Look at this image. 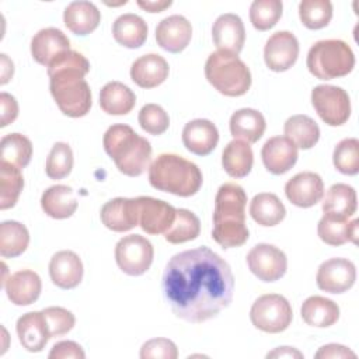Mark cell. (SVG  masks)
Segmentation results:
<instances>
[{"instance_id":"obj_1","label":"cell","mask_w":359,"mask_h":359,"mask_svg":"<svg viewBox=\"0 0 359 359\" xmlns=\"http://www.w3.org/2000/svg\"><path fill=\"white\" fill-rule=\"evenodd\" d=\"M234 293L230 265L209 247L185 250L165 265L163 294L175 317L199 324L226 309Z\"/></svg>"},{"instance_id":"obj_2","label":"cell","mask_w":359,"mask_h":359,"mask_svg":"<svg viewBox=\"0 0 359 359\" xmlns=\"http://www.w3.org/2000/svg\"><path fill=\"white\" fill-rule=\"evenodd\" d=\"M88 72V60L76 50L60 53L48 66L50 94L59 109L70 118L90 112L91 90L84 79Z\"/></svg>"},{"instance_id":"obj_3","label":"cell","mask_w":359,"mask_h":359,"mask_svg":"<svg viewBox=\"0 0 359 359\" xmlns=\"http://www.w3.org/2000/svg\"><path fill=\"white\" fill-rule=\"evenodd\" d=\"M247 194L236 182L220 185L215 196L213 210V240L223 248L243 245L248 237L245 224Z\"/></svg>"},{"instance_id":"obj_4","label":"cell","mask_w":359,"mask_h":359,"mask_svg":"<svg viewBox=\"0 0 359 359\" xmlns=\"http://www.w3.org/2000/svg\"><path fill=\"white\" fill-rule=\"evenodd\" d=\"M102 144L105 153L123 175L139 177L150 164V142L137 135L129 125L115 123L109 126L104 133Z\"/></svg>"},{"instance_id":"obj_5","label":"cell","mask_w":359,"mask_h":359,"mask_svg":"<svg viewBox=\"0 0 359 359\" xmlns=\"http://www.w3.org/2000/svg\"><path fill=\"white\" fill-rule=\"evenodd\" d=\"M202 181L199 167L174 153H163L149 165V182L157 191L188 198L201 189Z\"/></svg>"},{"instance_id":"obj_6","label":"cell","mask_w":359,"mask_h":359,"mask_svg":"<svg viewBox=\"0 0 359 359\" xmlns=\"http://www.w3.org/2000/svg\"><path fill=\"white\" fill-rule=\"evenodd\" d=\"M206 80L223 95L240 97L251 87V72L238 55L217 50L205 63Z\"/></svg>"},{"instance_id":"obj_7","label":"cell","mask_w":359,"mask_h":359,"mask_svg":"<svg viewBox=\"0 0 359 359\" xmlns=\"http://www.w3.org/2000/svg\"><path fill=\"white\" fill-rule=\"evenodd\" d=\"M306 65L314 77L332 80L353 70L355 55L351 46L341 39H323L309 49Z\"/></svg>"},{"instance_id":"obj_8","label":"cell","mask_w":359,"mask_h":359,"mask_svg":"<svg viewBox=\"0 0 359 359\" xmlns=\"http://www.w3.org/2000/svg\"><path fill=\"white\" fill-rule=\"evenodd\" d=\"M293 318L292 306L286 297L276 293L259 296L251 306L250 320L252 325L268 334L285 331Z\"/></svg>"},{"instance_id":"obj_9","label":"cell","mask_w":359,"mask_h":359,"mask_svg":"<svg viewBox=\"0 0 359 359\" xmlns=\"http://www.w3.org/2000/svg\"><path fill=\"white\" fill-rule=\"evenodd\" d=\"M311 104L317 115L330 126H341L351 116L349 95L338 86H316L311 90Z\"/></svg>"},{"instance_id":"obj_10","label":"cell","mask_w":359,"mask_h":359,"mask_svg":"<svg viewBox=\"0 0 359 359\" xmlns=\"http://www.w3.org/2000/svg\"><path fill=\"white\" fill-rule=\"evenodd\" d=\"M153 257L151 243L139 234L125 236L115 245V261L119 269L129 276L143 275L151 266Z\"/></svg>"},{"instance_id":"obj_11","label":"cell","mask_w":359,"mask_h":359,"mask_svg":"<svg viewBox=\"0 0 359 359\" xmlns=\"http://www.w3.org/2000/svg\"><path fill=\"white\" fill-rule=\"evenodd\" d=\"M245 259L250 271L262 282L279 280L287 269L286 254L276 245L266 243L254 245Z\"/></svg>"},{"instance_id":"obj_12","label":"cell","mask_w":359,"mask_h":359,"mask_svg":"<svg viewBox=\"0 0 359 359\" xmlns=\"http://www.w3.org/2000/svg\"><path fill=\"white\" fill-rule=\"evenodd\" d=\"M356 280V266L346 258H330L317 271L316 282L320 290L339 294L349 290Z\"/></svg>"},{"instance_id":"obj_13","label":"cell","mask_w":359,"mask_h":359,"mask_svg":"<svg viewBox=\"0 0 359 359\" xmlns=\"http://www.w3.org/2000/svg\"><path fill=\"white\" fill-rule=\"evenodd\" d=\"M299 41L289 31L272 34L264 48V60L272 72L289 70L299 57Z\"/></svg>"},{"instance_id":"obj_14","label":"cell","mask_w":359,"mask_h":359,"mask_svg":"<svg viewBox=\"0 0 359 359\" xmlns=\"http://www.w3.org/2000/svg\"><path fill=\"white\" fill-rule=\"evenodd\" d=\"M139 226L151 236L164 234L175 219L177 209L168 202L151 196H137Z\"/></svg>"},{"instance_id":"obj_15","label":"cell","mask_w":359,"mask_h":359,"mask_svg":"<svg viewBox=\"0 0 359 359\" xmlns=\"http://www.w3.org/2000/svg\"><path fill=\"white\" fill-rule=\"evenodd\" d=\"M285 195L297 208H311L323 199L324 182L318 174L303 171L286 182Z\"/></svg>"},{"instance_id":"obj_16","label":"cell","mask_w":359,"mask_h":359,"mask_svg":"<svg viewBox=\"0 0 359 359\" xmlns=\"http://www.w3.org/2000/svg\"><path fill=\"white\" fill-rule=\"evenodd\" d=\"M102 224L116 233L129 231L139 224V210L136 198H114L108 201L100 212Z\"/></svg>"},{"instance_id":"obj_17","label":"cell","mask_w":359,"mask_h":359,"mask_svg":"<svg viewBox=\"0 0 359 359\" xmlns=\"http://www.w3.org/2000/svg\"><path fill=\"white\" fill-rule=\"evenodd\" d=\"M265 168L273 175L287 172L297 161V146L286 136H273L265 142L261 150Z\"/></svg>"},{"instance_id":"obj_18","label":"cell","mask_w":359,"mask_h":359,"mask_svg":"<svg viewBox=\"0 0 359 359\" xmlns=\"http://www.w3.org/2000/svg\"><path fill=\"white\" fill-rule=\"evenodd\" d=\"M191 22L185 17L178 14L165 17L158 22L156 28L157 45L170 53L182 52L191 42Z\"/></svg>"},{"instance_id":"obj_19","label":"cell","mask_w":359,"mask_h":359,"mask_svg":"<svg viewBox=\"0 0 359 359\" xmlns=\"http://www.w3.org/2000/svg\"><path fill=\"white\" fill-rule=\"evenodd\" d=\"M212 38L217 50L238 55L245 42L243 20L233 13L219 15L212 27Z\"/></svg>"},{"instance_id":"obj_20","label":"cell","mask_w":359,"mask_h":359,"mask_svg":"<svg viewBox=\"0 0 359 359\" xmlns=\"http://www.w3.org/2000/svg\"><path fill=\"white\" fill-rule=\"evenodd\" d=\"M83 262L70 250H62L52 255L49 262L50 280L60 289H74L83 279Z\"/></svg>"},{"instance_id":"obj_21","label":"cell","mask_w":359,"mask_h":359,"mask_svg":"<svg viewBox=\"0 0 359 359\" xmlns=\"http://www.w3.org/2000/svg\"><path fill=\"white\" fill-rule=\"evenodd\" d=\"M70 50L69 38L57 28L39 29L31 39V55L42 66H49L60 53Z\"/></svg>"},{"instance_id":"obj_22","label":"cell","mask_w":359,"mask_h":359,"mask_svg":"<svg viewBox=\"0 0 359 359\" xmlns=\"http://www.w3.org/2000/svg\"><path fill=\"white\" fill-rule=\"evenodd\" d=\"M17 335L28 352H41L50 339L49 327L42 311H29L17 320Z\"/></svg>"},{"instance_id":"obj_23","label":"cell","mask_w":359,"mask_h":359,"mask_svg":"<svg viewBox=\"0 0 359 359\" xmlns=\"http://www.w3.org/2000/svg\"><path fill=\"white\" fill-rule=\"evenodd\" d=\"M219 142V130L209 119L189 121L182 129L185 149L196 156L210 154Z\"/></svg>"},{"instance_id":"obj_24","label":"cell","mask_w":359,"mask_h":359,"mask_svg":"<svg viewBox=\"0 0 359 359\" xmlns=\"http://www.w3.org/2000/svg\"><path fill=\"white\" fill-rule=\"evenodd\" d=\"M3 287L13 304L29 306L38 300L42 290V282L36 272L21 269L10 275Z\"/></svg>"},{"instance_id":"obj_25","label":"cell","mask_w":359,"mask_h":359,"mask_svg":"<svg viewBox=\"0 0 359 359\" xmlns=\"http://www.w3.org/2000/svg\"><path fill=\"white\" fill-rule=\"evenodd\" d=\"M170 73L167 60L157 53L137 57L130 66V79L142 88H154L165 81Z\"/></svg>"},{"instance_id":"obj_26","label":"cell","mask_w":359,"mask_h":359,"mask_svg":"<svg viewBox=\"0 0 359 359\" xmlns=\"http://www.w3.org/2000/svg\"><path fill=\"white\" fill-rule=\"evenodd\" d=\"M101 21V13L91 1H72L63 11L66 28L79 36L91 34Z\"/></svg>"},{"instance_id":"obj_27","label":"cell","mask_w":359,"mask_h":359,"mask_svg":"<svg viewBox=\"0 0 359 359\" xmlns=\"http://www.w3.org/2000/svg\"><path fill=\"white\" fill-rule=\"evenodd\" d=\"M356 191L353 187L342 182L331 185L323 201L324 215L338 220H348L352 217L356 212Z\"/></svg>"},{"instance_id":"obj_28","label":"cell","mask_w":359,"mask_h":359,"mask_svg":"<svg viewBox=\"0 0 359 359\" xmlns=\"http://www.w3.org/2000/svg\"><path fill=\"white\" fill-rule=\"evenodd\" d=\"M230 133L234 139L247 143L258 142L266 128L264 115L252 108H241L230 116Z\"/></svg>"},{"instance_id":"obj_29","label":"cell","mask_w":359,"mask_h":359,"mask_svg":"<svg viewBox=\"0 0 359 359\" xmlns=\"http://www.w3.org/2000/svg\"><path fill=\"white\" fill-rule=\"evenodd\" d=\"M42 210L52 219H67L77 209V199L74 192L67 185H52L43 191L41 196Z\"/></svg>"},{"instance_id":"obj_30","label":"cell","mask_w":359,"mask_h":359,"mask_svg":"<svg viewBox=\"0 0 359 359\" xmlns=\"http://www.w3.org/2000/svg\"><path fill=\"white\" fill-rule=\"evenodd\" d=\"M300 314L307 325L325 328L334 325L338 321L339 307L331 299L323 296H310L303 302Z\"/></svg>"},{"instance_id":"obj_31","label":"cell","mask_w":359,"mask_h":359,"mask_svg":"<svg viewBox=\"0 0 359 359\" xmlns=\"http://www.w3.org/2000/svg\"><path fill=\"white\" fill-rule=\"evenodd\" d=\"M147 24L136 14L126 13L119 15L112 25V35L115 41L129 49L140 48L147 38Z\"/></svg>"},{"instance_id":"obj_32","label":"cell","mask_w":359,"mask_h":359,"mask_svg":"<svg viewBox=\"0 0 359 359\" xmlns=\"http://www.w3.org/2000/svg\"><path fill=\"white\" fill-rule=\"evenodd\" d=\"M135 104V93L121 81H109L100 91V107L108 115H126Z\"/></svg>"},{"instance_id":"obj_33","label":"cell","mask_w":359,"mask_h":359,"mask_svg":"<svg viewBox=\"0 0 359 359\" xmlns=\"http://www.w3.org/2000/svg\"><path fill=\"white\" fill-rule=\"evenodd\" d=\"M254 163V154L250 143L234 139L227 143L222 153V165L233 178H244L250 174Z\"/></svg>"},{"instance_id":"obj_34","label":"cell","mask_w":359,"mask_h":359,"mask_svg":"<svg viewBox=\"0 0 359 359\" xmlns=\"http://www.w3.org/2000/svg\"><path fill=\"white\" fill-rule=\"evenodd\" d=\"M250 215L255 223L264 227L279 224L285 216L286 209L282 201L271 192L257 194L250 202Z\"/></svg>"},{"instance_id":"obj_35","label":"cell","mask_w":359,"mask_h":359,"mask_svg":"<svg viewBox=\"0 0 359 359\" xmlns=\"http://www.w3.org/2000/svg\"><path fill=\"white\" fill-rule=\"evenodd\" d=\"M358 219L352 222L348 220H338L328 216H323L317 224V234L328 245H342L348 241L353 244L358 243Z\"/></svg>"},{"instance_id":"obj_36","label":"cell","mask_w":359,"mask_h":359,"mask_svg":"<svg viewBox=\"0 0 359 359\" xmlns=\"http://www.w3.org/2000/svg\"><path fill=\"white\" fill-rule=\"evenodd\" d=\"M285 136L290 139L297 149L309 150L311 149L320 139V128L317 122L303 114L290 116L283 126Z\"/></svg>"},{"instance_id":"obj_37","label":"cell","mask_w":359,"mask_h":359,"mask_svg":"<svg viewBox=\"0 0 359 359\" xmlns=\"http://www.w3.org/2000/svg\"><path fill=\"white\" fill-rule=\"evenodd\" d=\"M29 244L28 229L15 220H6L0 224V255L15 258L21 255Z\"/></svg>"},{"instance_id":"obj_38","label":"cell","mask_w":359,"mask_h":359,"mask_svg":"<svg viewBox=\"0 0 359 359\" xmlns=\"http://www.w3.org/2000/svg\"><path fill=\"white\" fill-rule=\"evenodd\" d=\"M0 153L1 161L10 163L18 168H24L31 161L32 143L22 133H8L1 137Z\"/></svg>"},{"instance_id":"obj_39","label":"cell","mask_w":359,"mask_h":359,"mask_svg":"<svg viewBox=\"0 0 359 359\" xmlns=\"http://www.w3.org/2000/svg\"><path fill=\"white\" fill-rule=\"evenodd\" d=\"M24 188V178L21 168L1 161L0 163V209L13 208Z\"/></svg>"},{"instance_id":"obj_40","label":"cell","mask_w":359,"mask_h":359,"mask_svg":"<svg viewBox=\"0 0 359 359\" xmlns=\"http://www.w3.org/2000/svg\"><path fill=\"white\" fill-rule=\"evenodd\" d=\"M199 233L201 222L198 216L188 209H177L175 219L164 233V238L171 244H181L195 240Z\"/></svg>"},{"instance_id":"obj_41","label":"cell","mask_w":359,"mask_h":359,"mask_svg":"<svg viewBox=\"0 0 359 359\" xmlns=\"http://www.w3.org/2000/svg\"><path fill=\"white\" fill-rule=\"evenodd\" d=\"M299 17L309 29H321L332 18V4L328 0H303L299 4Z\"/></svg>"},{"instance_id":"obj_42","label":"cell","mask_w":359,"mask_h":359,"mask_svg":"<svg viewBox=\"0 0 359 359\" xmlns=\"http://www.w3.org/2000/svg\"><path fill=\"white\" fill-rule=\"evenodd\" d=\"M283 4L280 0H255L250 7V21L258 31H268L282 17Z\"/></svg>"},{"instance_id":"obj_43","label":"cell","mask_w":359,"mask_h":359,"mask_svg":"<svg viewBox=\"0 0 359 359\" xmlns=\"http://www.w3.org/2000/svg\"><path fill=\"white\" fill-rule=\"evenodd\" d=\"M334 167L345 175L359 172V140L355 137L342 139L332 153Z\"/></svg>"},{"instance_id":"obj_44","label":"cell","mask_w":359,"mask_h":359,"mask_svg":"<svg viewBox=\"0 0 359 359\" xmlns=\"http://www.w3.org/2000/svg\"><path fill=\"white\" fill-rule=\"evenodd\" d=\"M73 168V151L65 142H56L46 158L45 172L50 180L66 178Z\"/></svg>"},{"instance_id":"obj_45","label":"cell","mask_w":359,"mask_h":359,"mask_svg":"<svg viewBox=\"0 0 359 359\" xmlns=\"http://www.w3.org/2000/svg\"><path fill=\"white\" fill-rule=\"evenodd\" d=\"M140 128L154 136L163 135L170 126L168 114L164 111L163 107L157 104H146L139 111L137 116Z\"/></svg>"},{"instance_id":"obj_46","label":"cell","mask_w":359,"mask_h":359,"mask_svg":"<svg viewBox=\"0 0 359 359\" xmlns=\"http://www.w3.org/2000/svg\"><path fill=\"white\" fill-rule=\"evenodd\" d=\"M42 313L46 318L50 338L62 337V335L67 334L76 324L74 314L72 311H69L67 309H63L59 306H52V307L43 309Z\"/></svg>"},{"instance_id":"obj_47","label":"cell","mask_w":359,"mask_h":359,"mask_svg":"<svg viewBox=\"0 0 359 359\" xmlns=\"http://www.w3.org/2000/svg\"><path fill=\"white\" fill-rule=\"evenodd\" d=\"M142 359H177L178 349L177 345L167 338H153L146 341L140 348Z\"/></svg>"},{"instance_id":"obj_48","label":"cell","mask_w":359,"mask_h":359,"mask_svg":"<svg viewBox=\"0 0 359 359\" xmlns=\"http://www.w3.org/2000/svg\"><path fill=\"white\" fill-rule=\"evenodd\" d=\"M50 359H66V358H73V359H84L86 353L83 348L74 342V341H60L55 344L49 352Z\"/></svg>"},{"instance_id":"obj_49","label":"cell","mask_w":359,"mask_h":359,"mask_svg":"<svg viewBox=\"0 0 359 359\" xmlns=\"http://www.w3.org/2000/svg\"><path fill=\"white\" fill-rule=\"evenodd\" d=\"M0 108H1V116H0L1 128L13 123L17 119L18 104H17V100L11 94H8V93L0 94Z\"/></svg>"},{"instance_id":"obj_50","label":"cell","mask_w":359,"mask_h":359,"mask_svg":"<svg viewBox=\"0 0 359 359\" xmlns=\"http://www.w3.org/2000/svg\"><path fill=\"white\" fill-rule=\"evenodd\" d=\"M317 359H344V358H356V353L353 351H351L349 348H346L345 345H339V344H328L321 346L316 355Z\"/></svg>"},{"instance_id":"obj_51","label":"cell","mask_w":359,"mask_h":359,"mask_svg":"<svg viewBox=\"0 0 359 359\" xmlns=\"http://www.w3.org/2000/svg\"><path fill=\"white\" fill-rule=\"evenodd\" d=\"M172 4L171 0H157V1H150V0H137V6L149 13H160L165 8H168Z\"/></svg>"},{"instance_id":"obj_52","label":"cell","mask_w":359,"mask_h":359,"mask_svg":"<svg viewBox=\"0 0 359 359\" xmlns=\"http://www.w3.org/2000/svg\"><path fill=\"white\" fill-rule=\"evenodd\" d=\"M0 74H1V79H0V84L4 86L6 83L10 81V79L13 77V73H14V65L13 62L7 57L6 53H1L0 55Z\"/></svg>"},{"instance_id":"obj_53","label":"cell","mask_w":359,"mask_h":359,"mask_svg":"<svg viewBox=\"0 0 359 359\" xmlns=\"http://www.w3.org/2000/svg\"><path fill=\"white\" fill-rule=\"evenodd\" d=\"M266 358H303V353L290 346H279L268 352Z\"/></svg>"}]
</instances>
